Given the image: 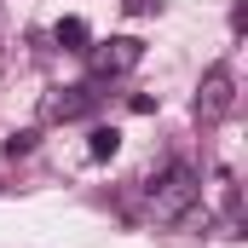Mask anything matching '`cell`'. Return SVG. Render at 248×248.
Segmentation results:
<instances>
[{
    "instance_id": "277c9868",
    "label": "cell",
    "mask_w": 248,
    "mask_h": 248,
    "mask_svg": "<svg viewBox=\"0 0 248 248\" xmlns=\"http://www.w3.org/2000/svg\"><path fill=\"white\" fill-rule=\"evenodd\" d=\"M93 104H98V93H93V87H63V93L46 98V122H75V116H87Z\"/></svg>"
},
{
    "instance_id": "5b68a950",
    "label": "cell",
    "mask_w": 248,
    "mask_h": 248,
    "mask_svg": "<svg viewBox=\"0 0 248 248\" xmlns=\"http://www.w3.org/2000/svg\"><path fill=\"white\" fill-rule=\"evenodd\" d=\"M116 150H122V133H116V127H93V144H87V156H93V162H110Z\"/></svg>"
},
{
    "instance_id": "52a82bcc",
    "label": "cell",
    "mask_w": 248,
    "mask_h": 248,
    "mask_svg": "<svg viewBox=\"0 0 248 248\" xmlns=\"http://www.w3.org/2000/svg\"><path fill=\"white\" fill-rule=\"evenodd\" d=\"M29 150H35V133H12L6 139V156H29Z\"/></svg>"
},
{
    "instance_id": "6da1fadb",
    "label": "cell",
    "mask_w": 248,
    "mask_h": 248,
    "mask_svg": "<svg viewBox=\"0 0 248 248\" xmlns=\"http://www.w3.org/2000/svg\"><path fill=\"white\" fill-rule=\"evenodd\" d=\"M196 196H202V179H196V168L173 162V168L156 179V190H150V219H156V225H179V219H190Z\"/></svg>"
},
{
    "instance_id": "8992f818",
    "label": "cell",
    "mask_w": 248,
    "mask_h": 248,
    "mask_svg": "<svg viewBox=\"0 0 248 248\" xmlns=\"http://www.w3.org/2000/svg\"><path fill=\"white\" fill-rule=\"evenodd\" d=\"M87 41H93V35H87V23H81V17H63V23H58V46L87 52Z\"/></svg>"
},
{
    "instance_id": "3957f363",
    "label": "cell",
    "mask_w": 248,
    "mask_h": 248,
    "mask_svg": "<svg viewBox=\"0 0 248 248\" xmlns=\"http://www.w3.org/2000/svg\"><path fill=\"white\" fill-rule=\"evenodd\" d=\"M87 52H93V69H98V81H104V75H127L133 63L144 58V46H139L133 35H116V41H104V46H87Z\"/></svg>"
},
{
    "instance_id": "7a4b0ae2",
    "label": "cell",
    "mask_w": 248,
    "mask_h": 248,
    "mask_svg": "<svg viewBox=\"0 0 248 248\" xmlns=\"http://www.w3.org/2000/svg\"><path fill=\"white\" fill-rule=\"evenodd\" d=\"M231 104H237V75H231L225 63H214V69L202 75V87H196V122H202V127L225 122Z\"/></svg>"
}]
</instances>
